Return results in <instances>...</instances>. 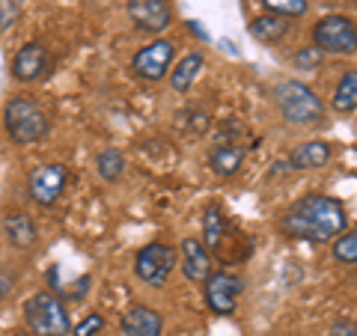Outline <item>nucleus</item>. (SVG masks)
<instances>
[{"label":"nucleus","mask_w":357,"mask_h":336,"mask_svg":"<svg viewBox=\"0 0 357 336\" xmlns=\"http://www.w3.org/2000/svg\"><path fill=\"white\" fill-rule=\"evenodd\" d=\"M280 229L286 238L310 241V244H325L333 241L340 232L349 229V211L337 197L328 194H307L295 199L283 211Z\"/></svg>","instance_id":"1"},{"label":"nucleus","mask_w":357,"mask_h":336,"mask_svg":"<svg viewBox=\"0 0 357 336\" xmlns=\"http://www.w3.org/2000/svg\"><path fill=\"white\" fill-rule=\"evenodd\" d=\"M3 131L15 146H33L48 137L51 116L36 96L18 93L3 105Z\"/></svg>","instance_id":"2"},{"label":"nucleus","mask_w":357,"mask_h":336,"mask_svg":"<svg viewBox=\"0 0 357 336\" xmlns=\"http://www.w3.org/2000/svg\"><path fill=\"white\" fill-rule=\"evenodd\" d=\"M274 102L283 119L295 128H319L328 119V107L319 93L304 81H280L274 86Z\"/></svg>","instance_id":"3"},{"label":"nucleus","mask_w":357,"mask_h":336,"mask_svg":"<svg viewBox=\"0 0 357 336\" xmlns=\"http://www.w3.org/2000/svg\"><path fill=\"white\" fill-rule=\"evenodd\" d=\"M24 321L33 336H66L72 330L69 310L54 292H36L24 304Z\"/></svg>","instance_id":"4"},{"label":"nucleus","mask_w":357,"mask_h":336,"mask_svg":"<svg viewBox=\"0 0 357 336\" xmlns=\"http://www.w3.org/2000/svg\"><path fill=\"white\" fill-rule=\"evenodd\" d=\"M312 45L321 54L333 57H351L357 54V27L345 15H325L312 24Z\"/></svg>","instance_id":"5"},{"label":"nucleus","mask_w":357,"mask_h":336,"mask_svg":"<svg viewBox=\"0 0 357 336\" xmlns=\"http://www.w3.org/2000/svg\"><path fill=\"white\" fill-rule=\"evenodd\" d=\"M176 259H178L176 247H170V244H164V241H149L134 256V274L146 286L161 289V286H167V280H170Z\"/></svg>","instance_id":"6"},{"label":"nucleus","mask_w":357,"mask_h":336,"mask_svg":"<svg viewBox=\"0 0 357 336\" xmlns=\"http://www.w3.org/2000/svg\"><path fill=\"white\" fill-rule=\"evenodd\" d=\"M173 60H176V45L170 39H155L149 45L134 54L131 60V72L140 77V81H149V84H158L164 81L173 69Z\"/></svg>","instance_id":"7"},{"label":"nucleus","mask_w":357,"mask_h":336,"mask_svg":"<svg viewBox=\"0 0 357 336\" xmlns=\"http://www.w3.org/2000/svg\"><path fill=\"white\" fill-rule=\"evenodd\" d=\"M244 292V280L232 271H215L203 283V298L208 312L215 316H232L238 307V298Z\"/></svg>","instance_id":"8"},{"label":"nucleus","mask_w":357,"mask_h":336,"mask_svg":"<svg viewBox=\"0 0 357 336\" xmlns=\"http://www.w3.org/2000/svg\"><path fill=\"white\" fill-rule=\"evenodd\" d=\"M69 185V170L63 164H39L27 173V194L36 206H54Z\"/></svg>","instance_id":"9"},{"label":"nucleus","mask_w":357,"mask_h":336,"mask_svg":"<svg viewBox=\"0 0 357 336\" xmlns=\"http://www.w3.org/2000/svg\"><path fill=\"white\" fill-rule=\"evenodd\" d=\"M126 13H128L134 27L140 33H152V36L164 33L173 21V9L167 0H128Z\"/></svg>","instance_id":"10"},{"label":"nucleus","mask_w":357,"mask_h":336,"mask_svg":"<svg viewBox=\"0 0 357 336\" xmlns=\"http://www.w3.org/2000/svg\"><path fill=\"white\" fill-rule=\"evenodd\" d=\"M178 268H182V274L191 280V283L203 286L206 280L215 274V256L208 253V247L199 238H185L178 244Z\"/></svg>","instance_id":"11"},{"label":"nucleus","mask_w":357,"mask_h":336,"mask_svg":"<svg viewBox=\"0 0 357 336\" xmlns=\"http://www.w3.org/2000/svg\"><path fill=\"white\" fill-rule=\"evenodd\" d=\"M48 66H51L48 48H45L42 42H24L13 57V77L18 84H33V81H39V77H45Z\"/></svg>","instance_id":"12"},{"label":"nucleus","mask_w":357,"mask_h":336,"mask_svg":"<svg viewBox=\"0 0 357 336\" xmlns=\"http://www.w3.org/2000/svg\"><path fill=\"white\" fill-rule=\"evenodd\" d=\"M122 336H164V316L146 304H131L119 316Z\"/></svg>","instance_id":"13"},{"label":"nucleus","mask_w":357,"mask_h":336,"mask_svg":"<svg viewBox=\"0 0 357 336\" xmlns=\"http://www.w3.org/2000/svg\"><path fill=\"white\" fill-rule=\"evenodd\" d=\"M232 223L223 215V208L218 203H208L203 208V244L208 247L211 256L218 259H227V241H229Z\"/></svg>","instance_id":"14"},{"label":"nucleus","mask_w":357,"mask_h":336,"mask_svg":"<svg viewBox=\"0 0 357 336\" xmlns=\"http://www.w3.org/2000/svg\"><path fill=\"white\" fill-rule=\"evenodd\" d=\"M333 158V146L328 140H307V143H298V146L289 152L286 158V167L289 170H321L325 164H331Z\"/></svg>","instance_id":"15"},{"label":"nucleus","mask_w":357,"mask_h":336,"mask_svg":"<svg viewBox=\"0 0 357 336\" xmlns=\"http://www.w3.org/2000/svg\"><path fill=\"white\" fill-rule=\"evenodd\" d=\"M3 235L15 250H30L39 241V227L27 211H9L3 217Z\"/></svg>","instance_id":"16"},{"label":"nucleus","mask_w":357,"mask_h":336,"mask_svg":"<svg viewBox=\"0 0 357 336\" xmlns=\"http://www.w3.org/2000/svg\"><path fill=\"white\" fill-rule=\"evenodd\" d=\"M244 158H248V149L238 146V143H218V146L208 152V170L218 178H232L241 170Z\"/></svg>","instance_id":"17"},{"label":"nucleus","mask_w":357,"mask_h":336,"mask_svg":"<svg viewBox=\"0 0 357 336\" xmlns=\"http://www.w3.org/2000/svg\"><path fill=\"white\" fill-rule=\"evenodd\" d=\"M203 66H206V54L203 51H188L185 57H178V63L170 69V86L176 89V93H188L194 84H197V77L203 75Z\"/></svg>","instance_id":"18"},{"label":"nucleus","mask_w":357,"mask_h":336,"mask_svg":"<svg viewBox=\"0 0 357 336\" xmlns=\"http://www.w3.org/2000/svg\"><path fill=\"white\" fill-rule=\"evenodd\" d=\"M331 107L342 116H349L357 110V69H349L340 75L337 89H333V96H331Z\"/></svg>","instance_id":"19"},{"label":"nucleus","mask_w":357,"mask_h":336,"mask_svg":"<svg viewBox=\"0 0 357 336\" xmlns=\"http://www.w3.org/2000/svg\"><path fill=\"white\" fill-rule=\"evenodd\" d=\"M250 36L262 45H274V42H283L289 36V21L286 18H277V15H256L250 21Z\"/></svg>","instance_id":"20"},{"label":"nucleus","mask_w":357,"mask_h":336,"mask_svg":"<svg viewBox=\"0 0 357 336\" xmlns=\"http://www.w3.org/2000/svg\"><path fill=\"white\" fill-rule=\"evenodd\" d=\"M96 170L98 176L105 178V182H119L122 176H126V155H122L119 149L114 146H107L105 152H98V158H96Z\"/></svg>","instance_id":"21"},{"label":"nucleus","mask_w":357,"mask_h":336,"mask_svg":"<svg viewBox=\"0 0 357 336\" xmlns=\"http://www.w3.org/2000/svg\"><path fill=\"white\" fill-rule=\"evenodd\" d=\"M331 253L340 265H357V227L340 232L337 238L331 241Z\"/></svg>","instance_id":"22"},{"label":"nucleus","mask_w":357,"mask_h":336,"mask_svg":"<svg viewBox=\"0 0 357 336\" xmlns=\"http://www.w3.org/2000/svg\"><path fill=\"white\" fill-rule=\"evenodd\" d=\"M262 6H265L268 15H277V18H286V21L307 15V9H310L307 0H262Z\"/></svg>","instance_id":"23"},{"label":"nucleus","mask_w":357,"mask_h":336,"mask_svg":"<svg viewBox=\"0 0 357 336\" xmlns=\"http://www.w3.org/2000/svg\"><path fill=\"white\" fill-rule=\"evenodd\" d=\"M102 328H105V316H102V312H86L84 321L75 324L72 336H96V333H102Z\"/></svg>","instance_id":"24"},{"label":"nucleus","mask_w":357,"mask_h":336,"mask_svg":"<svg viewBox=\"0 0 357 336\" xmlns=\"http://www.w3.org/2000/svg\"><path fill=\"white\" fill-rule=\"evenodd\" d=\"M321 57H325V54H321V51L316 48V45H312V48L298 51L295 66H298V69H312V66H319V63H321Z\"/></svg>","instance_id":"25"},{"label":"nucleus","mask_w":357,"mask_h":336,"mask_svg":"<svg viewBox=\"0 0 357 336\" xmlns=\"http://www.w3.org/2000/svg\"><path fill=\"white\" fill-rule=\"evenodd\" d=\"M18 13H21V3H15V0H0V30H6L13 24Z\"/></svg>","instance_id":"26"},{"label":"nucleus","mask_w":357,"mask_h":336,"mask_svg":"<svg viewBox=\"0 0 357 336\" xmlns=\"http://www.w3.org/2000/svg\"><path fill=\"white\" fill-rule=\"evenodd\" d=\"M325 336H357V321H351V319H337L328 328V333Z\"/></svg>","instance_id":"27"},{"label":"nucleus","mask_w":357,"mask_h":336,"mask_svg":"<svg viewBox=\"0 0 357 336\" xmlns=\"http://www.w3.org/2000/svg\"><path fill=\"white\" fill-rule=\"evenodd\" d=\"M15 283H18V277L9 271V268H0V300H3L6 295H13Z\"/></svg>","instance_id":"28"}]
</instances>
